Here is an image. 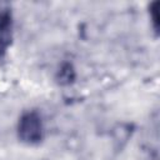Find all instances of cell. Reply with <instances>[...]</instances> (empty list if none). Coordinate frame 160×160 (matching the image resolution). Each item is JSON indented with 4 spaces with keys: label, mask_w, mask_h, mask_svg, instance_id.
Listing matches in <instances>:
<instances>
[{
    "label": "cell",
    "mask_w": 160,
    "mask_h": 160,
    "mask_svg": "<svg viewBox=\"0 0 160 160\" xmlns=\"http://www.w3.org/2000/svg\"><path fill=\"white\" fill-rule=\"evenodd\" d=\"M158 6H159V2L158 1H154L150 4L149 6V12H150V16H151V21H152V26L154 29L158 31Z\"/></svg>",
    "instance_id": "cell-4"
},
{
    "label": "cell",
    "mask_w": 160,
    "mask_h": 160,
    "mask_svg": "<svg viewBox=\"0 0 160 160\" xmlns=\"http://www.w3.org/2000/svg\"><path fill=\"white\" fill-rule=\"evenodd\" d=\"M18 138L28 145H36L44 139V125L40 114L35 110L25 111L18 122Z\"/></svg>",
    "instance_id": "cell-1"
},
{
    "label": "cell",
    "mask_w": 160,
    "mask_h": 160,
    "mask_svg": "<svg viewBox=\"0 0 160 160\" xmlns=\"http://www.w3.org/2000/svg\"><path fill=\"white\" fill-rule=\"evenodd\" d=\"M75 69L70 62H64L56 74V80L59 84L61 85H70L74 80H75Z\"/></svg>",
    "instance_id": "cell-3"
},
{
    "label": "cell",
    "mask_w": 160,
    "mask_h": 160,
    "mask_svg": "<svg viewBox=\"0 0 160 160\" xmlns=\"http://www.w3.org/2000/svg\"><path fill=\"white\" fill-rule=\"evenodd\" d=\"M12 40V15L6 4H0V58L6 52Z\"/></svg>",
    "instance_id": "cell-2"
}]
</instances>
